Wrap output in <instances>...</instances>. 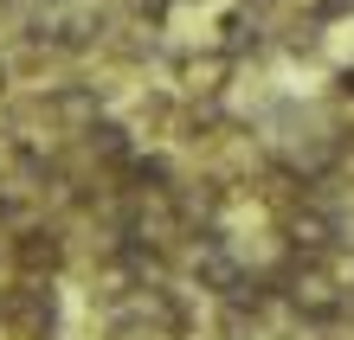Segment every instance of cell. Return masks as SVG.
Wrapping results in <instances>:
<instances>
[{
    "label": "cell",
    "mask_w": 354,
    "mask_h": 340,
    "mask_svg": "<svg viewBox=\"0 0 354 340\" xmlns=\"http://www.w3.org/2000/svg\"><path fill=\"white\" fill-rule=\"evenodd\" d=\"M239 7H252V13H270V7H283V0H239Z\"/></svg>",
    "instance_id": "ba28073f"
},
{
    "label": "cell",
    "mask_w": 354,
    "mask_h": 340,
    "mask_svg": "<svg viewBox=\"0 0 354 340\" xmlns=\"http://www.w3.org/2000/svg\"><path fill=\"white\" fill-rule=\"evenodd\" d=\"M39 110L52 116L58 135H84V129H97V122H103V97H97V83H58Z\"/></svg>",
    "instance_id": "7a4b0ae2"
},
{
    "label": "cell",
    "mask_w": 354,
    "mask_h": 340,
    "mask_svg": "<svg viewBox=\"0 0 354 340\" xmlns=\"http://www.w3.org/2000/svg\"><path fill=\"white\" fill-rule=\"evenodd\" d=\"M258 19H264V13H252V7H239V0H232V7L219 13V39H213V46L232 52V58L258 52V46H264V26H258Z\"/></svg>",
    "instance_id": "5b68a950"
},
{
    "label": "cell",
    "mask_w": 354,
    "mask_h": 340,
    "mask_svg": "<svg viewBox=\"0 0 354 340\" xmlns=\"http://www.w3.org/2000/svg\"><path fill=\"white\" fill-rule=\"evenodd\" d=\"M232 65L239 58L232 52H219V46H206V52H180L174 58V83L187 97H219V83L232 77Z\"/></svg>",
    "instance_id": "3957f363"
},
{
    "label": "cell",
    "mask_w": 354,
    "mask_h": 340,
    "mask_svg": "<svg viewBox=\"0 0 354 340\" xmlns=\"http://www.w3.org/2000/svg\"><path fill=\"white\" fill-rule=\"evenodd\" d=\"M0 90H7V58H0Z\"/></svg>",
    "instance_id": "9c48e42d"
},
{
    "label": "cell",
    "mask_w": 354,
    "mask_h": 340,
    "mask_svg": "<svg viewBox=\"0 0 354 340\" xmlns=\"http://www.w3.org/2000/svg\"><path fill=\"white\" fill-rule=\"evenodd\" d=\"M335 97H354V71H342V77H335Z\"/></svg>",
    "instance_id": "52a82bcc"
},
{
    "label": "cell",
    "mask_w": 354,
    "mask_h": 340,
    "mask_svg": "<svg viewBox=\"0 0 354 340\" xmlns=\"http://www.w3.org/2000/svg\"><path fill=\"white\" fill-rule=\"evenodd\" d=\"M0 328H7V340H52L58 334V289H52V276L19 270V283L0 289Z\"/></svg>",
    "instance_id": "6da1fadb"
},
{
    "label": "cell",
    "mask_w": 354,
    "mask_h": 340,
    "mask_svg": "<svg viewBox=\"0 0 354 340\" xmlns=\"http://www.w3.org/2000/svg\"><path fill=\"white\" fill-rule=\"evenodd\" d=\"M354 0H316V19H348Z\"/></svg>",
    "instance_id": "8992f818"
},
{
    "label": "cell",
    "mask_w": 354,
    "mask_h": 340,
    "mask_svg": "<svg viewBox=\"0 0 354 340\" xmlns=\"http://www.w3.org/2000/svg\"><path fill=\"white\" fill-rule=\"evenodd\" d=\"M7 250H13V263H19V270H32V276H52L58 263H65V238H58L52 225H26Z\"/></svg>",
    "instance_id": "277c9868"
}]
</instances>
